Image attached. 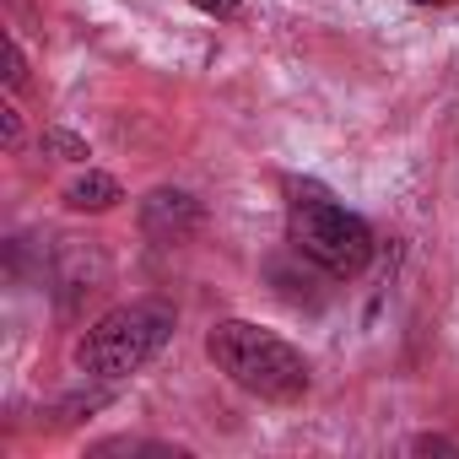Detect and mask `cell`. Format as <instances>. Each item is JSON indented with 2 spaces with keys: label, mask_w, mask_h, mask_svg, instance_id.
I'll use <instances>...</instances> for the list:
<instances>
[{
  "label": "cell",
  "mask_w": 459,
  "mask_h": 459,
  "mask_svg": "<svg viewBox=\"0 0 459 459\" xmlns=\"http://www.w3.org/2000/svg\"><path fill=\"white\" fill-rule=\"evenodd\" d=\"M6 87H22V49L6 39Z\"/></svg>",
  "instance_id": "6"
},
{
  "label": "cell",
  "mask_w": 459,
  "mask_h": 459,
  "mask_svg": "<svg viewBox=\"0 0 459 459\" xmlns=\"http://www.w3.org/2000/svg\"><path fill=\"white\" fill-rule=\"evenodd\" d=\"M287 238L303 260H314L330 276H357L373 260V227L308 178L287 184Z\"/></svg>",
  "instance_id": "1"
},
{
  "label": "cell",
  "mask_w": 459,
  "mask_h": 459,
  "mask_svg": "<svg viewBox=\"0 0 459 459\" xmlns=\"http://www.w3.org/2000/svg\"><path fill=\"white\" fill-rule=\"evenodd\" d=\"M195 6H200L205 17H233V12L244 6V0H195Z\"/></svg>",
  "instance_id": "7"
},
{
  "label": "cell",
  "mask_w": 459,
  "mask_h": 459,
  "mask_svg": "<svg viewBox=\"0 0 459 459\" xmlns=\"http://www.w3.org/2000/svg\"><path fill=\"white\" fill-rule=\"evenodd\" d=\"M211 362L233 378L238 389L260 394V400H298L308 389V362L298 346H287L281 335L249 325V319H221L205 335Z\"/></svg>",
  "instance_id": "2"
},
{
  "label": "cell",
  "mask_w": 459,
  "mask_h": 459,
  "mask_svg": "<svg viewBox=\"0 0 459 459\" xmlns=\"http://www.w3.org/2000/svg\"><path fill=\"white\" fill-rule=\"evenodd\" d=\"M195 227V200L189 195H178V189H157L152 200H146V233L152 238H178V233H189Z\"/></svg>",
  "instance_id": "4"
},
{
  "label": "cell",
  "mask_w": 459,
  "mask_h": 459,
  "mask_svg": "<svg viewBox=\"0 0 459 459\" xmlns=\"http://www.w3.org/2000/svg\"><path fill=\"white\" fill-rule=\"evenodd\" d=\"M173 335V308L168 303H125L114 314H103L87 341H82V368L92 378H130L141 373Z\"/></svg>",
  "instance_id": "3"
},
{
  "label": "cell",
  "mask_w": 459,
  "mask_h": 459,
  "mask_svg": "<svg viewBox=\"0 0 459 459\" xmlns=\"http://www.w3.org/2000/svg\"><path fill=\"white\" fill-rule=\"evenodd\" d=\"M416 6H443V0H416Z\"/></svg>",
  "instance_id": "9"
},
{
  "label": "cell",
  "mask_w": 459,
  "mask_h": 459,
  "mask_svg": "<svg viewBox=\"0 0 459 459\" xmlns=\"http://www.w3.org/2000/svg\"><path fill=\"white\" fill-rule=\"evenodd\" d=\"M0 135H6V146H17V108H0Z\"/></svg>",
  "instance_id": "8"
},
{
  "label": "cell",
  "mask_w": 459,
  "mask_h": 459,
  "mask_svg": "<svg viewBox=\"0 0 459 459\" xmlns=\"http://www.w3.org/2000/svg\"><path fill=\"white\" fill-rule=\"evenodd\" d=\"M114 200H125V195H119V184H114L108 173H87V178H76V184L65 189V205H71V211H108Z\"/></svg>",
  "instance_id": "5"
}]
</instances>
